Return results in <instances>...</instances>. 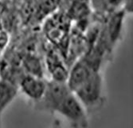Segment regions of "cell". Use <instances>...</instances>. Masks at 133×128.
Wrapping results in <instances>:
<instances>
[{
	"label": "cell",
	"mask_w": 133,
	"mask_h": 128,
	"mask_svg": "<svg viewBox=\"0 0 133 128\" xmlns=\"http://www.w3.org/2000/svg\"><path fill=\"white\" fill-rule=\"evenodd\" d=\"M45 63L51 80L66 83L69 69L61 54L54 50L50 51L47 53Z\"/></svg>",
	"instance_id": "6"
},
{
	"label": "cell",
	"mask_w": 133,
	"mask_h": 128,
	"mask_svg": "<svg viewBox=\"0 0 133 128\" xmlns=\"http://www.w3.org/2000/svg\"><path fill=\"white\" fill-rule=\"evenodd\" d=\"M71 92L64 82H57L54 80H50L46 82V87L44 95L40 101L44 109L50 112H56L58 106L64 98Z\"/></svg>",
	"instance_id": "3"
},
{
	"label": "cell",
	"mask_w": 133,
	"mask_h": 128,
	"mask_svg": "<svg viewBox=\"0 0 133 128\" xmlns=\"http://www.w3.org/2000/svg\"><path fill=\"white\" fill-rule=\"evenodd\" d=\"M122 9L125 13L131 14L133 11V0H124Z\"/></svg>",
	"instance_id": "14"
},
{
	"label": "cell",
	"mask_w": 133,
	"mask_h": 128,
	"mask_svg": "<svg viewBox=\"0 0 133 128\" xmlns=\"http://www.w3.org/2000/svg\"><path fill=\"white\" fill-rule=\"evenodd\" d=\"M61 4V0H42L41 1V11L43 13L49 14L54 12L56 8Z\"/></svg>",
	"instance_id": "11"
},
{
	"label": "cell",
	"mask_w": 133,
	"mask_h": 128,
	"mask_svg": "<svg viewBox=\"0 0 133 128\" xmlns=\"http://www.w3.org/2000/svg\"><path fill=\"white\" fill-rule=\"evenodd\" d=\"M18 90L15 86L6 80H0V115L16 97Z\"/></svg>",
	"instance_id": "9"
},
{
	"label": "cell",
	"mask_w": 133,
	"mask_h": 128,
	"mask_svg": "<svg viewBox=\"0 0 133 128\" xmlns=\"http://www.w3.org/2000/svg\"><path fill=\"white\" fill-rule=\"evenodd\" d=\"M23 66L28 75L43 78V70L40 59L32 54L26 55L23 59Z\"/></svg>",
	"instance_id": "10"
},
{
	"label": "cell",
	"mask_w": 133,
	"mask_h": 128,
	"mask_svg": "<svg viewBox=\"0 0 133 128\" xmlns=\"http://www.w3.org/2000/svg\"><path fill=\"white\" fill-rule=\"evenodd\" d=\"M10 42V35L7 31L0 29V51H3Z\"/></svg>",
	"instance_id": "13"
},
{
	"label": "cell",
	"mask_w": 133,
	"mask_h": 128,
	"mask_svg": "<svg viewBox=\"0 0 133 128\" xmlns=\"http://www.w3.org/2000/svg\"><path fill=\"white\" fill-rule=\"evenodd\" d=\"M46 82L43 78L26 74L19 83L22 92L30 99L38 102L42 98L46 87Z\"/></svg>",
	"instance_id": "5"
},
{
	"label": "cell",
	"mask_w": 133,
	"mask_h": 128,
	"mask_svg": "<svg viewBox=\"0 0 133 128\" xmlns=\"http://www.w3.org/2000/svg\"><path fill=\"white\" fill-rule=\"evenodd\" d=\"M102 78L99 71H95L89 78L76 91L72 92L85 109H91L98 105L102 97Z\"/></svg>",
	"instance_id": "2"
},
{
	"label": "cell",
	"mask_w": 133,
	"mask_h": 128,
	"mask_svg": "<svg viewBox=\"0 0 133 128\" xmlns=\"http://www.w3.org/2000/svg\"><path fill=\"white\" fill-rule=\"evenodd\" d=\"M56 112L64 117L72 126H87L86 109L72 92H69L64 98Z\"/></svg>",
	"instance_id": "1"
},
{
	"label": "cell",
	"mask_w": 133,
	"mask_h": 128,
	"mask_svg": "<svg viewBox=\"0 0 133 128\" xmlns=\"http://www.w3.org/2000/svg\"><path fill=\"white\" fill-rule=\"evenodd\" d=\"M95 71H94L82 58L76 60L70 66L66 79V84L69 90L71 92L76 91Z\"/></svg>",
	"instance_id": "4"
},
{
	"label": "cell",
	"mask_w": 133,
	"mask_h": 128,
	"mask_svg": "<svg viewBox=\"0 0 133 128\" xmlns=\"http://www.w3.org/2000/svg\"><path fill=\"white\" fill-rule=\"evenodd\" d=\"M107 12L110 13L112 11L122 8L124 0H105Z\"/></svg>",
	"instance_id": "12"
},
{
	"label": "cell",
	"mask_w": 133,
	"mask_h": 128,
	"mask_svg": "<svg viewBox=\"0 0 133 128\" xmlns=\"http://www.w3.org/2000/svg\"><path fill=\"white\" fill-rule=\"evenodd\" d=\"M109 14L110 15L108 19L106 27H104V33L111 46L116 42L121 34L124 25V19L126 13L122 8H120L112 11Z\"/></svg>",
	"instance_id": "7"
},
{
	"label": "cell",
	"mask_w": 133,
	"mask_h": 128,
	"mask_svg": "<svg viewBox=\"0 0 133 128\" xmlns=\"http://www.w3.org/2000/svg\"><path fill=\"white\" fill-rule=\"evenodd\" d=\"M92 11L90 0H71L66 15L71 20L88 19Z\"/></svg>",
	"instance_id": "8"
}]
</instances>
